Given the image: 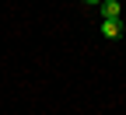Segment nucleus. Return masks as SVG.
I'll use <instances>...</instances> for the list:
<instances>
[{
    "mask_svg": "<svg viewBox=\"0 0 126 115\" xmlns=\"http://www.w3.org/2000/svg\"><path fill=\"white\" fill-rule=\"evenodd\" d=\"M98 4H102V18H109V21H119V14H123L119 0H98Z\"/></svg>",
    "mask_w": 126,
    "mask_h": 115,
    "instance_id": "nucleus-1",
    "label": "nucleus"
},
{
    "mask_svg": "<svg viewBox=\"0 0 126 115\" xmlns=\"http://www.w3.org/2000/svg\"><path fill=\"white\" fill-rule=\"evenodd\" d=\"M102 35H105V38H119V35H123V21H109V18H102Z\"/></svg>",
    "mask_w": 126,
    "mask_h": 115,
    "instance_id": "nucleus-2",
    "label": "nucleus"
}]
</instances>
